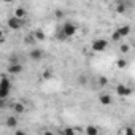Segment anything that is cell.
<instances>
[{
  "instance_id": "obj_1",
  "label": "cell",
  "mask_w": 135,
  "mask_h": 135,
  "mask_svg": "<svg viewBox=\"0 0 135 135\" xmlns=\"http://www.w3.org/2000/svg\"><path fill=\"white\" fill-rule=\"evenodd\" d=\"M76 32H78V27H76L73 22H65V24L62 26V29H60L59 38H70V37L76 35Z\"/></svg>"
},
{
  "instance_id": "obj_2",
  "label": "cell",
  "mask_w": 135,
  "mask_h": 135,
  "mask_svg": "<svg viewBox=\"0 0 135 135\" xmlns=\"http://www.w3.org/2000/svg\"><path fill=\"white\" fill-rule=\"evenodd\" d=\"M107 46H108V41H107L105 38H97V40L92 41V51H95V52H102V51H105Z\"/></svg>"
},
{
  "instance_id": "obj_3",
  "label": "cell",
  "mask_w": 135,
  "mask_h": 135,
  "mask_svg": "<svg viewBox=\"0 0 135 135\" xmlns=\"http://www.w3.org/2000/svg\"><path fill=\"white\" fill-rule=\"evenodd\" d=\"M114 92H116V95L118 97H129L130 94H132V89L129 88V86H126V84H116V88H114Z\"/></svg>"
},
{
  "instance_id": "obj_4",
  "label": "cell",
  "mask_w": 135,
  "mask_h": 135,
  "mask_svg": "<svg viewBox=\"0 0 135 135\" xmlns=\"http://www.w3.org/2000/svg\"><path fill=\"white\" fill-rule=\"evenodd\" d=\"M22 24H24V19H21V18H18V16H13V18L8 19V27H10L11 30H19V29L22 27Z\"/></svg>"
},
{
  "instance_id": "obj_5",
  "label": "cell",
  "mask_w": 135,
  "mask_h": 135,
  "mask_svg": "<svg viewBox=\"0 0 135 135\" xmlns=\"http://www.w3.org/2000/svg\"><path fill=\"white\" fill-rule=\"evenodd\" d=\"M22 70H24V67H22L21 64H18V62L11 64V65L8 67V72H10L11 75H19V73H22Z\"/></svg>"
},
{
  "instance_id": "obj_6",
  "label": "cell",
  "mask_w": 135,
  "mask_h": 135,
  "mask_svg": "<svg viewBox=\"0 0 135 135\" xmlns=\"http://www.w3.org/2000/svg\"><path fill=\"white\" fill-rule=\"evenodd\" d=\"M29 57H30L32 60H40V59L43 57V51L38 49V48H35V49H32V51L29 52Z\"/></svg>"
},
{
  "instance_id": "obj_7",
  "label": "cell",
  "mask_w": 135,
  "mask_h": 135,
  "mask_svg": "<svg viewBox=\"0 0 135 135\" xmlns=\"http://www.w3.org/2000/svg\"><path fill=\"white\" fill-rule=\"evenodd\" d=\"M11 110H13L15 113H18V114H22V113H26V105L21 103V102H16V103L11 105Z\"/></svg>"
},
{
  "instance_id": "obj_8",
  "label": "cell",
  "mask_w": 135,
  "mask_h": 135,
  "mask_svg": "<svg viewBox=\"0 0 135 135\" xmlns=\"http://www.w3.org/2000/svg\"><path fill=\"white\" fill-rule=\"evenodd\" d=\"M99 102H100L102 105H111L113 99H111V95H110V94H100V97H99Z\"/></svg>"
},
{
  "instance_id": "obj_9",
  "label": "cell",
  "mask_w": 135,
  "mask_h": 135,
  "mask_svg": "<svg viewBox=\"0 0 135 135\" xmlns=\"http://www.w3.org/2000/svg\"><path fill=\"white\" fill-rule=\"evenodd\" d=\"M0 88L2 89H11V83H10V80L5 75L2 76V80H0Z\"/></svg>"
},
{
  "instance_id": "obj_10",
  "label": "cell",
  "mask_w": 135,
  "mask_h": 135,
  "mask_svg": "<svg viewBox=\"0 0 135 135\" xmlns=\"http://www.w3.org/2000/svg\"><path fill=\"white\" fill-rule=\"evenodd\" d=\"M118 32H119L121 37H127V35L130 33V26H122V27L118 29Z\"/></svg>"
},
{
  "instance_id": "obj_11",
  "label": "cell",
  "mask_w": 135,
  "mask_h": 135,
  "mask_svg": "<svg viewBox=\"0 0 135 135\" xmlns=\"http://www.w3.org/2000/svg\"><path fill=\"white\" fill-rule=\"evenodd\" d=\"M26 8H22V7H19V8H16V11H15V16H18V18H21V19H24L26 18Z\"/></svg>"
},
{
  "instance_id": "obj_12",
  "label": "cell",
  "mask_w": 135,
  "mask_h": 135,
  "mask_svg": "<svg viewBox=\"0 0 135 135\" xmlns=\"http://www.w3.org/2000/svg\"><path fill=\"white\" fill-rule=\"evenodd\" d=\"M7 127H16V124H18V119L15 118V116H10V118H7Z\"/></svg>"
},
{
  "instance_id": "obj_13",
  "label": "cell",
  "mask_w": 135,
  "mask_h": 135,
  "mask_svg": "<svg viewBox=\"0 0 135 135\" xmlns=\"http://www.w3.org/2000/svg\"><path fill=\"white\" fill-rule=\"evenodd\" d=\"M32 35L35 37L37 41H43V40H45V33H43V30H35Z\"/></svg>"
},
{
  "instance_id": "obj_14",
  "label": "cell",
  "mask_w": 135,
  "mask_h": 135,
  "mask_svg": "<svg viewBox=\"0 0 135 135\" xmlns=\"http://www.w3.org/2000/svg\"><path fill=\"white\" fill-rule=\"evenodd\" d=\"M84 132H86L88 135H97V133H99V129H97V127H94V126H88Z\"/></svg>"
},
{
  "instance_id": "obj_15",
  "label": "cell",
  "mask_w": 135,
  "mask_h": 135,
  "mask_svg": "<svg viewBox=\"0 0 135 135\" xmlns=\"http://www.w3.org/2000/svg\"><path fill=\"white\" fill-rule=\"evenodd\" d=\"M43 80H51L52 76H54V73H52V69H46L45 72H43Z\"/></svg>"
},
{
  "instance_id": "obj_16",
  "label": "cell",
  "mask_w": 135,
  "mask_h": 135,
  "mask_svg": "<svg viewBox=\"0 0 135 135\" xmlns=\"http://www.w3.org/2000/svg\"><path fill=\"white\" fill-rule=\"evenodd\" d=\"M116 67H118V69H126V67H127V59H118Z\"/></svg>"
},
{
  "instance_id": "obj_17",
  "label": "cell",
  "mask_w": 135,
  "mask_h": 135,
  "mask_svg": "<svg viewBox=\"0 0 135 135\" xmlns=\"http://www.w3.org/2000/svg\"><path fill=\"white\" fill-rule=\"evenodd\" d=\"M133 132H135V130H133L132 127H127V126L119 130V133H127V135H133Z\"/></svg>"
},
{
  "instance_id": "obj_18",
  "label": "cell",
  "mask_w": 135,
  "mask_h": 135,
  "mask_svg": "<svg viewBox=\"0 0 135 135\" xmlns=\"http://www.w3.org/2000/svg\"><path fill=\"white\" fill-rule=\"evenodd\" d=\"M10 91L11 89H2V88H0V99H7L8 94H10Z\"/></svg>"
},
{
  "instance_id": "obj_19",
  "label": "cell",
  "mask_w": 135,
  "mask_h": 135,
  "mask_svg": "<svg viewBox=\"0 0 135 135\" xmlns=\"http://www.w3.org/2000/svg\"><path fill=\"white\" fill-rule=\"evenodd\" d=\"M121 38H122V37L119 35V32H118V30H114V32L111 33V40H113V41H118V40H121Z\"/></svg>"
},
{
  "instance_id": "obj_20",
  "label": "cell",
  "mask_w": 135,
  "mask_h": 135,
  "mask_svg": "<svg viewBox=\"0 0 135 135\" xmlns=\"http://www.w3.org/2000/svg\"><path fill=\"white\" fill-rule=\"evenodd\" d=\"M107 83H108V80H107L105 76H100V78H99V84H100V86H107Z\"/></svg>"
},
{
  "instance_id": "obj_21",
  "label": "cell",
  "mask_w": 135,
  "mask_h": 135,
  "mask_svg": "<svg viewBox=\"0 0 135 135\" xmlns=\"http://www.w3.org/2000/svg\"><path fill=\"white\" fill-rule=\"evenodd\" d=\"M62 132H64V133H69V135H73V133H76L78 130H75V129H64Z\"/></svg>"
},
{
  "instance_id": "obj_22",
  "label": "cell",
  "mask_w": 135,
  "mask_h": 135,
  "mask_svg": "<svg viewBox=\"0 0 135 135\" xmlns=\"http://www.w3.org/2000/svg\"><path fill=\"white\" fill-rule=\"evenodd\" d=\"M116 11H118V13H124V11H126V7H124L122 3H119V5L116 7Z\"/></svg>"
},
{
  "instance_id": "obj_23",
  "label": "cell",
  "mask_w": 135,
  "mask_h": 135,
  "mask_svg": "<svg viewBox=\"0 0 135 135\" xmlns=\"http://www.w3.org/2000/svg\"><path fill=\"white\" fill-rule=\"evenodd\" d=\"M129 51H130L129 45H121V52H129Z\"/></svg>"
},
{
  "instance_id": "obj_24",
  "label": "cell",
  "mask_w": 135,
  "mask_h": 135,
  "mask_svg": "<svg viewBox=\"0 0 135 135\" xmlns=\"http://www.w3.org/2000/svg\"><path fill=\"white\" fill-rule=\"evenodd\" d=\"M56 18H57V19H60V18H64V11H60V10H57V11H56Z\"/></svg>"
},
{
  "instance_id": "obj_25",
  "label": "cell",
  "mask_w": 135,
  "mask_h": 135,
  "mask_svg": "<svg viewBox=\"0 0 135 135\" xmlns=\"http://www.w3.org/2000/svg\"><path fill=\"white\" fill-rule=\"evenodd\" d=\"M80 83H81V84H84V83H86V78H84V76H81V78H80Z\"/></svg>"
},
{
  "instance_id": "obj_26",
  "label": "cell",
  "mask_w": 135,
  "mask_h": 135,
  "mask_svg": "<svg viewBox=\"0 0 135 135\" xmlns=\"http://www.w3.org/2000/svg\"><path fill=\"white\" fill-rule=\"evenodd\" d=\"M5 2H7V3H8V2H15V0H5Z\"/></svg>"
}]
</instances>
